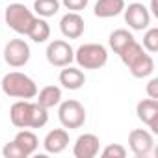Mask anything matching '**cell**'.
<instances>
[{
    "mask_svg": "<svg viewBox=\"0 0 158 158\" xmlns=\"http://www.w3.org/2000/svg\"><path fill=\"white\" fill-rule=\"evenodd\" d=\"M58 117H60V123L69 130L80 128L86 123V108H84L82 102H78L74 99H69V101H63L60 104Z\"/></svg>",
    "mask_w": 158,
    "mask_h": 158,
    "instance_id": "obj_3",
    "label": "cell"
},
{
    "mask_svg": "<svg viewBox=\"0 0 158 158\" xmlns=\"http://www.w3.org/2000/svg\"><path fill=\"white\" fill-rule=\"evenodd\" d=\"M4 60L10 67H23L30 60V47L24 39H10L4 47Z\"/></svg>",
    "mask_w": 158,
    "mask_h": 158,
    "instance_id": "obj_5",
    "label": "cell"
},
{
    "mask_svg": "<svg viewBox=\"0 0 158 158\" xmlns=\"http://www.w3.org/2000/svg\"><path fill=\"white\" fill-rule=\"evenodd\" d=\"M60 84L65 89H80L86 84V74L71 65H65V69H61L60 73Z\"/></svg>",
    "mask_w": 158,
    "mask_h": 158,
    "instance_id": "obj_14",
    "label": "cell"
},
{
    "mask_svg": "<svg viewBox=\"0 0 158 158\" xmlns=\"http://www.w3.org/2000/svg\"><path fill=\"white\" fill-rule=\"evenodd\" d=\"M23 151H24V154L26 156H30V154H34L35 152V149H37V145H39V139H37V136L32 132V130H26V128H23L21 132H17V136H15V139H13Z\"/></svg>",
    "mask_w": 158,
    "mask_h": 158,
    "instance_id": "obj_19",
    "label": "cell"
},
{
    "mask_svg": "<svg viewBox=\"0 0 158 158\" xmlns=\"http://www.w3.org/2000/svg\"><path fill=\"white\" fill-rule=\"evenodd\" d=\"M34 19H35V15L24 4L15 2V4H10L6 8V23L17 34H24L26 35L30 26H32V23H34Z\"/></svg>",
    "mask_w": 158,
    "mask_h": 158,
    "instance_id": "obj_4",
    "label": "cell"
},
{
    "mask_svg": "<svg viewBox=\"0 0 158 158\" xmlns=\"http://www.w3.org/2000/svg\"><path fill=\"white\" fill-rule=\"evenodd\" d=\"M48 121V110L43 108L41 104L34 102V110H32V123L30 128H43Z\"/></svg>",
    "mask_w": 158,
    "mask_h": 158,
    "instance_id": "obj_23",
    "label": "cell"
},
{
    "mask_svg": "<svg viewBox=\"0 0 158 158\" xmlns=\"http://www.w3.org/2000/svg\"><path fill=\"white\" fill-rule=\"evenodd\" d=\"M138 119L149 125L152 132H158V101L156 99H143L136 106Z\"/></svg>",
    "mask_w": 158,
    "mask_h": 158,
    "instance_id": "obj_10",
    "label": "cell"
},
{
    "mask_svg": "<svg viewBox=\"0 0 158 158\" xmlns=\"http://www.w3.org/2000/svg\"><path fill=\"white\" fill-rule=\"evenodd\" d=\"M102 156L104 158H125L127 156V149L123 145H119V143H112V145L104 147Z\"/></svg>",
    "mask_w": 158,
    "mask_h": 158,
    "instance_id": "obj_25",
    "label": "cell"
},
{
    "mask_svg": "<svg viewBox=\"0 0 158 158\" xmlns=\"http://www.w3.org/2000/svg\"><path fill=\"white\" fill-rule=\"evenodd\" d=\"M35 97H37V104H41L43 108L48 110V108H54V106L60 104V101H61V89L58 86H47Z\"/></svg>",
    "mask_w": 158,
    "mask_h": 158,
    "instance_id": "obj_17",
    "label": "cell"
},
{
    "mask_svg": "<svg viewBox=\"0 0 158 158\" xmlns=\"http://www.w3.org/2000/svg\"><path fill=\"white\" fill-rule=\"evenodd\" d=\"M123 10H125V0H97L93 13L99 19H110L123 13Z\"/></svg>",
    "mask_w": 158,
    "mask_h": 158,
    "instance_id": "obj_15",
    "label": "cell"
},
{
    "mask_svg": "<svg viewBox=\"0 0 158 158\" xmlns=\"http://www.w3.org/2000/svg\"><path fill=\"white\" fill-rule=\"evenodd\" d=\"M0 88H2V91L8 97H13V99H34L37 95L35 82L30 76H26L24 73H19V71L8 73L2 78V82H0Z\"/></svg>",
    "mask_w": 158,
    "mask_h": 158,
    "instance_id": "obj_1",
    "label": "cell"
},
{
    "mask_svg": "<svg viewBox=\"0 0 158 158\" xmlns=\"http://www.w3.org/2000/svg\"><path fill=\"white\" fill-rule=\"evenodd\" d=\"M128 147L136 156H139V158L147 156L154 147L152 134L149 130H145V128H134L128 134Z\"/></svg>",
    "mask_w": 158,
    "mask_h": 158,
    "instance_id": "obj_8",
    "label": "cell"
},
{
    "mask_svg": "<svg viewBox=\"0 0 158 158\" xmlns=\"http://www.w3.org/2000/svg\"><path fill=\"white\" fill-rule=\"evenodd\" d=\"M26 35H28L34 43H45V41L50 37V26H48V23H47L43 17H41V19L35 17Z\"/></svg>",
    "mask_w": 158,
    "mask_h": 158,
    "instance_id": "obj_18",
    "label": "cell"
},
{
    "mask_svg": "<svg viewBox=\"0 0 158 158\" xmlns=\"http://www.w3.org/2000/svg\"><path fill=\"white\" fill-rule=\"evenodd\" d=\"M60 6L61 4L58 2V0H35L34 2V11L39 17L47 19V17H54L60 11Z\"/></svg>",
    "mask_w": 158,
    "mask_h": 158,
    "instance_id": "obj_21",
    "label": "cell"
},
{
    "mask_svg": "<svg viewBox=\"0 0 158 158\" xmlns=\"http://www.w3.org/2000/svg\"><path fill=\"white\" fill-rule=\"evenodd\" d=\"M60 30L67 39H78L84 34V19L80 17V13L76 11H69L61 17L60 21Z\"/></svg>",
    "mask_w": 158,
    "mask_h": 158,
    "instance_id": "obj_12",
    "label": "cell"
},
{
    "mask_svg": "<svg viewBox=\"0 0 158 158\" xmlns=\"http://www.w3.org/2000/svg\"><path fill=\"white\" fill-rule=\"evenodd\" d=\"M134 41V35L128 32V30H125V28H117V30H114L112 34H110V39H108V43H110V48L115 52V54H119L128 43H132Z\"/></svg>",
    "mask_w": 158,
    "mask_h": 158,
    "instance_id": "obj_20",
    "label": "cell"
},
{
    "mask_svg": "<svg viewBox=\"0 0 158 158\" xmlns=\"http://www.w3.org/2000/svg\"><path fill=\"white\" fill-rule=\"evenodd\" d=\"M2 154H4L6 158H26L24 151H23L15 141L6 143V145H4V149H2Z\"/></svg>",
    "mask_w": 158,
    "mask_h": 158,
    "instance_id": "obj_26",
    "label": "cell"
},
{
    "mask_svg": "<svg viewBox=\"0 0 158 158\" xmlns=\"http://www.w3.org/2000/svg\"><path fill=\"white\" fill-rule=\"evenodd\" d=\"M99 149H101V139L95 134H82L78 136L73 147V154L76 158H93L99 154Z\"/></svg>",
    "mask_w": 158,
    "mask_h": 158,
    "instance_id": "obj_9",
    "label": "cell"
},
{
    "mask_svg": "<svg viewBox=\"0 0 158 158\" xmlns=\"http://www.w3.org/2000/svg\"><path fill=\"white\" fill-rule=\"evenodd\" d=\"M147 95H149V99H156L158 101V78H151V80H149Z\"/></svg>",
    "mask_w": 158,
    "mask_h": 158,
    "instance_id": "obj_28",
    "label": "cell"
},
{
    "mask_svg": "<svg viewBox=\"0 0 158 158\" xmlns=\"http://www.w3.org/2000/svg\"><path fill=\"white\" fill-rule=\"evenodd\" d=\"M88 4H89V0H63V6L69 11H76V13H80L82 10H86Z\"/></svg>",
    "mask_w": 158,
    "mask_h": 158,
    "instance_id": "obj_27",
    "label": "cell"
},
{
    "mask_svg": "<svg viewBox=\"0 0 158 158\" xmlns=\"http://www.w3.org/2000/svg\"><path fill=\"white\" fill-rule=\"evenodd\" d=\"M47 60L54 67H65V65H71V61L74 60V50L67 41L56 39L47 47Z\"/></svg>",
    "mask_w": 158,
    "mask_h": 158,
    "instance_id": "obj_6",
    "label": "cell"
},
{
    "mask_svg": "<svg viewBox=\"0 0 158 158\" xmlns=\"http://www.w3.org/2000/svg\"><path fill=\"white\" fill-rule=\"evenodd\" d=\"M43 145H45L47 152L58 154V152H61V151L67 149V145H69V132L65 128H54V130H50L45 136Z\"/></svg>",
    "mask_w": 158,
    "mask_h": 158,
    "instance_id": "obj_13",
    "label": "cell"
},
{
    "mask_svg": "<svg viewBox=\"0 0 158 158\" xmlns=\"http://www.w3.org/2000/svg\"><path fill=\"white\" fill-rule=\"evenodd\" d=\"M128 69H130V73H132L134 78H147V76H151L152 71H154V60H152L151 54L143 52L134 63L128 65Z\"/></svg>",
    "mask_w": 158,
    "mask_h": 158,
    "instance_id": "obj_16",
    "label": "cell"
},
{
    "mask_svg": "<svg viewBox=\"0 0 158 158\" xmlns=\"http://www.w3.org/2000/svg\"><path fill=\"white\" fill-rule=\"evenodd\" d=\"M143 48L151 54L158 50V28H149L143 35Z\"/></svg>",
    "mask_w": 158,
    "mask_h": 158,
    "instance_id": "obj_24",
    "label": "cell"
},
{
    "mask_svg": "<svg viewBox=\"0 0 158 158\" xmlns=\"http://www.w3.org/2000/svg\"><path fill=\"white\" fill-rule=\"evenodd\" d=\"M123 11H125V23L132 30H145L151 24V13L139 2H132V4L125 6Z\"/></svg>",
    "mask_w": 158,
    "mask_h": 158,
    "instance_id": "obj_7",
    "label": "cell"
},
{
    "mask_svg": "<svg viewBox=\"0 0 158 158\" xmlns=\"http://www.w3.org/2000/svg\"><path fill=\"white\" fill-rule=\"evenodd\" d=\"M143 52H145V50H143V47H141V45L134 39L132 43H128V45H127V47L119 52V58H121V61L128 67V65H130V63H134V61H136V60H138Z\"/></svg>",
    "mask_w": 158,
    "mask_h": 158,
    "instance_id": "obj_22",
    "label": "cell"
},
{
    "mask_svg": "<svg viewBox=\"0 0 158 158\" xmlns=\"http://www.w3.org/2000/svg\"><path fill=\"white\" fill-rule=\"evenodd\" d=\"M32 110H34V102H30L28 99H23L19 102H15L10 110V117L13 127L17 128H30L32 123Z\"/></svg>",
    "mask_w": 158,
    "mask_h": 158,
    "instance_id": "obj_11",
    "label": "cell"
},
{
    "mask_svg": "<svg viewBox=\"0 0 158 158\" xmlns=\"http://www.w3.org/2000/svg\"><path fill=\"white\" fill-rule=\"evenodd\" d=\"M151 11L154 17H158V8H156V0H151Z\"/></svg>",
    "mask_w": 158,
    "mask_h": 158,
    "instance_id": "obj_29",
    "label": "cell"
},
{
    "mask_svg": "<svg viewBox=\"0 0 158 158\" xmlns=\"http://www.w3.org/2000/svg\"><path fill=\"white\" fill-rule=\"evenodd\" d=\"M74 60L82 69H101L108 61V50L101 43H86L82 47H78L74 52Z\"/></svg>",
    "mask_w": 158,
    "mask_h": 158,
    "instance_id": "obj_2",
    "label": "cell"
}]
</instances>
